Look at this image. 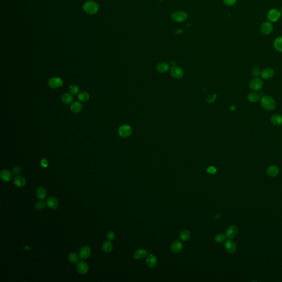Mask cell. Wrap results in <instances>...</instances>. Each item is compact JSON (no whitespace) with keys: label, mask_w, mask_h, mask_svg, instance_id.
I'll return each mask as SVG.
<instances>
[{"label":"cell","mask_w":282,"mask_h":282,"mask_svg":"<svg viewBox=\"0 0 282 282\" xmlns=\"http://www.w3.org/2000/svg\"><path fill=\"white\" fill-rule=\"evenodd\" d=\"M281 12H282V8H281Z\"/></svg>","instance_id":"obj_44"},{"label":"cell","mask_w":282,"mask_h":282,"mask_svg":"<svg viewBox=\"0 0 282 282\" xmlns=\"http://www.w3.org/2000/svg\"><path fill=\"white\" fill-rule=\"evenodd\" d=\"M171 63V65H175V61H173Z\"/></svg>","instance_id":"obj_43"},{"label":"cell","mask_w":282,"mask_h":282,"mask_svg":"<svg viewBox=\"0 0 282 282\" xmlns=\"http://www.w3.org/2000/svg\"><path fill=\"white\" fill-rule=\"evenodd\" d=\"M131 133V128L127 125L121 126L119 129V134L121 137L123 138H126L130 136Z\"/></svg>","instance_id":"obj_7"},{"label":"cell","mask_w":282,"mask_h":282,"mask_svg":"<svg viewBox=\"0 0 282 282\" xmlns=\"http://www.w3.org/2000/svg\"><path fill=\"white\" fill-rule=\"evenodd\" d=\"M281 13L277 9H272L268 13L267 18L270 22H274L277 21L281 17Z\"/></svg>","instance_id":"obj_4"},{"label":"cell","mask_w":282,"mask_h":282,"mask_svg":"<svg viewBox=\"0 0 282 282\" xmlns=\"http://www.w3.org/2000/svg\"><path fill=\"white\" fill-rule=\"evenodd\" d=\"M71 111L74 114H77L81 111L82 110V105L78 101H75L72 103L70 106Z\"/></svg>","instance_id":"obj_20"},{"label":"cell","mask_w":282,"mask_h":282,"mask_svg":"<svg viewBox=\"0 0 282 282\" xmlns=\"http://www.w3.org/2000/svg\"><path fill=\"white\" fill-rule=\"evenodd\" d=\"M106 239H107L111 241V240H114L115 239V233L113 232H108L106 234Z\"/></svg>","instance_id":"obj_36"},{"label":"cell","mask_w":282,"mask_h":282,"mask_svg":"<svg viewBox=\"0 0 282 282\" xmlns=\"http://www.w3.org/2000/svg\"><path fill=\"white\" fill-rule=\"evenodd\" d=\"M171 248L174 253H180L183 249V244L180 241H175L171 244Z\"/></svg>","instance_id":"obj_16"},{"label":"cell","mask_w":282,"mask_h":282,"mask_svg":"<svg viewBox=\"0 0 282 282\" xmlns=\"http://www.w3.org/2000/svg\"><path fill=\"white\" fill-rule=\"evenodd\" d=\"M182 32H183V30L181 29H178V30H177L176 31V33L177 34H180V33H181Z\"/></svg>","instance_id":"obj_42"},{"label":"cell","mask_w":282,"mask_h":282,"mask_svg":"<svg viewBox=\"0 0 282 282\" xmlns=\"http://www.w3.org/2000/svg\"><path fill=\"white\" fill-rule=\"evenodd\" d=\"M270 121L275 126H280L282 124V116L279 114H274L271 117Z\"/></svg>","instance_id":"obj_22"},{"label":"cell","mask_w":282,"mask_h":282,"mask_svg":"<svg viewBox=\"0 0 282 282\" xmlns=\"http://www.w3.org/2000/svg\"><path fill=\"white\" fill-rule=\"evenodd\" d=\"M112 248H113V244L110 240L106 241L103 244L102 249L103 251L106 253L110 252L112 251Z\"/></svg>","instance_id":"obj_24"},{"label":"cell","mask_w":282,"mask_h":282,"mask_svg":"<svg viewBox=\"0 0 282 282\" xmlns=\"http://www.w3.org/2000/svg\"><path fill=\"white\" fill-rule=\"evenodd\" d=\"M207 173L209 174H214L216 173V169L214 166H210L207 169Z\"/></svg>","instance_id":"obj_38"},{"label":"cell","mask_w":282,"mask_h":282,"mask_svg":"<svg viewBox=\"0 0 282 282\" xmlns=\"http://www.w3.org/2000/svg\"><path fill=\"white\" fill-rule=\"evenodd\" d=\"M226 238H227L226 236L224 235V234H218L215 236L214 240H215V241H216V243H222L224 242V241L225 240Z\"/></svg>","instance_id":"obj_34"},{"label":"cell","mask_w":282,"mask_h":282,"mask_svg":"<svg viewBox=\"0 0 282 282\" xmlns=\"http://www.w3.org/2000/svg\"><path fill=\"white\" fill-rule=\"evenodd\" d=\"M260 74H261V72L259 71V69L257 67H255L252 70V75L255 77V78L258 77L260 75Z\"/></svg>","instance_id":"obj_37"},{"label":"cell","mask_w":282,"mask_h":282,"mask_svg":"<svg viewBox=\"0 0 282 282\" xmlns=\"http://www.w3.org/2000/svg\"><path fill=\"white\" fill-rule=\"evenodd\" d=\"M260 76L264 79H270L273 77L274 76V71L271 68H265L261 72Z\"/></svg>","instance_id":"obj_10"},{"label":"cell","mask_w":282,"mask_h":282,"mask_svg":"<svg viewBox=\"0 0 282 282\" xmlns=\"http://www.w3.org/2000/svg\"><path fill=\"white\" fill-rule=\"evenodd\" d=\"M238 234V229L234 225H231L227 229L225 236L228 239H232L235 237Z\"/></svg>","instance_id":"obj_14"},{"label":"cell","mask_w":282,"mask_h":282,"mask_svg":"<svg viewBox=\"0 0 282 282\" xmlns=\"http://www.w3.org/2000/svg\"><path fill=\"white\" fill-rule=\"evenodd\" d=\"M46 203L47 205L51 209H55L58 208L59 205L58 199L54 196H50L47 199Z\"/></svg>","instance_id":"obj_11"},{"label":"cell","mask_w":282,"mask_h":282,"mask_svg":"<svg viewBox=\"0 0 282 282\" xmlns=\"http://www.w3.org/2000/svg\"><path fill=\"white\" fill-rule=\"evenodd\" d=\"M61 99L64 103L69 104L72 102V101L74 100V98L72 96V94L70 93H65L62 95Z\"/></svg>","instance_id":"obj_26"},{"label":"cell","mask_w":282,"mask_h":282,"mask_svg":"<svg viewBox=\"0 0 282 282\" xmlns=\"http://www.w3.org/2000/svg\"><path fill=\"white\" fill-rule=\"evenodd\" d=\"M0 178L4 181H9L13 178V173L7 169L2 170L0 173Z\"/></svg>","instance_id":"obj_13"},{"label":"cell","mask_w":282,"mask_h":282,"mask_svg":"<svg viewBox=\"0 0 282 282\" xmlns=\"http://www.w3.org/2000/svg\"><path fill=\"white\" fill-rule=\"evenodd\" d=\"M191 237V234L188 230H184L180 233V238L183 241H186L189 239Z\"/></svg>","instance_id":"obj_32"},{"label":"cell","mask_w":282,"mask_h":282,"mask_svg":"<svg viewBox=\"0 0 282 282\" xmlns=\"http://www.w3.org/2000/svg\"><path fill=\"white\" fill-rule=\"evenodd\" d=\"M171 74L174 77L176 78H180L184 75L183 71L181 68L176 66L173 67V68L171 69Z\"/></svg>","instance_id":"obj_18"},{"label":"cell","mask_w":282,"mask_h":282,"mask_svg":"<svg viewBox=\"0 0 282 282\" xmlns=\"http://www.w3.org/2000/svg\"><path fill=\"white\" fill-rule=\"evenodd\" d=\"M225 248L229 254H234L236 250L235 243L230 240H227L225 243Z\"/></svg>","instance_id":"obj_15"},{"label":"cell","mask_w":282,"mask_h":282,"mask_svg":"<svg viewBox=\"0 0 282 282\" xmlns=\"http://www.w3.org/2000/svg\"><path fill=\"white\" fill-rule=\"evenodd\" d=\"M91 248L88 246H84L82 247L79 251V257L82 259H85L89 258L91 255Z\"/></svg>","instance_id":"obj_8"},{"label":"cell","mask_w":282,"mask_h":282,"mask_svg":"<svg viewBox=\"0 0 282 282\" xmlns=\"http://www.w3.org/2000/svg\"><path fill=\"white\" fill-rule=\"evenodd\" d=\"M273 27L272 24L269 22L263 23L261 26V31L265 34H269L273 31Z\"/></svg>","instance_id":"obj_12"},{"label":"cell","mask_w":282,"mask_h":282,"mask_svg":"<svg viewBox=\"0 0 282 282\" xmlns=\"http://www.w3.org/2000/svg\"><path fill=\"white\" fill-rule=\"evenodd\" d=\"M21 169L19 166H15L12 169V173L14 175H18L20 173Z\"/></svg>","instance_id":"obj_40"},{"label":"cell","mask_w":282,"mask_h":282,"mask_svg":"<svg viewBox=\"0 0 282 282\" xmlns=\"http://www.w3.org/2000/svg\"><path fill=\"white\" fill-rule=\"evenodd\" d=\"M236 1L237 0H223L224 4L229 6L234 5L235 4Z\"/></svg>","instance_id":"obj_39"},{"label":"cell","mask_w":282,"mask_h":282,"mask_svg":"<svg viewBox=\"0 0 282 282\" xmlns=\"http://www.w3.org/2000/svg\"><path fill=\"white\" fill-rule=\"evenodd\" d=\"M69 90H70V92L71 94L75 95H77V94H79V87H78L77 85H72L70 86V88H69Z\"/></svg>","instance_id":"obj_33"},{"label":"cell","mask_w":282,"mask_h":282,"mask_svg":"<svg viewBox=\"0 0 282 282\" xmlns=\"http://www.w3.org/2000/svg\"><path fill=\"white\" fill-rule=\"evenodd\" d=\"M250 88L253 90H259L263 86V82L259 78L256 77L252 79L249 83Z\"/></svg>","instance_id":"obj_3"},{"label":"cell","mask_w":282,"mask_h":282,"mask_svg":"<svg viewBox=\"0 0 282 282\" xmlns=\"http://www.w3.org/2000/svg\"><path fill=\"white\" fill-rule=\"evenodd\" d=\"M248 101L251 103H256L259 100V95L257 93L251 92L247 96Z\"/></svg>","instance_id":"obj_29"},{"label":"cell","mask_w":282,"mask_h":282,"mask_svg":"<svg viewBox=\"0 0 282 282\" xmlns=\"http://www.w3.org/2000/svg\"><path fill=\"white\" fill-rule=\"evenodd\" d=\"M83 8L87 13L92 15L97 13V11H98L99 7L95 2L93 1H89L84 4Z\"/></svg>","instance_id":"obj_2"},{"label":"cell","mask_w":282,"mask_h":282,"mask_svg":"<svg viewBox=\"0 0 282 282\" xmlns=\"http://www.w3.org/2000/svg\"><path fill=\"white\" fill-rule=\"evenodd\" d=\"M274 47L276 50L282 52V36L278 37L274 40Z\"/></svg>","instance_id":"obj_27"},{"label":"cell","mask_w":282,"mask_h":282,"mask_svg":"<svg viewBox=\"0 0 282 282\" xmlns=\"http://www.w3.org/2000/svg\"><path fill=\"white\" fill-rule=\"evenodd\" d=\"M267 173L270 176H275L279 173V169L278 167L275 165H271L268 168Z\"/></svg>","instance_id":"obj_23"},{"label":"cell","mask_w":282,"mask_h":282,"mask_svg":"<svg viewBox=\"0 0 282 282\" xmlns=\"http://www.w3.org/2000/svg\"><path fill=\"white\" fill-rule=\"evenodd\" d=\"M36 196L39 199L41 200H43L47 197V190L43 187H39L36 189Z\"/></svg>","instance_id":"obj_21"},{"label":"cell","mask_w":282,"mask_h":282,"mask_svg":"<svg viewBox=\"0 0 282 282\" xmlns=\"http://www.w3.org/2000/svg\"><path fill=\"white\" fill-rule=\"evenodd\" d=\"M78 98L82 102H86L89 99V95L86 92H82L78 95Z\"/></svg>","instance_id":"obj_30"},{"label":"cell","mask_w":282,"mask_h":282,"mask_svg":"<svg viewBox=\"0 0 282 282\" xmlns=\"http://www.w3.org/2000/svg\"><path fill=\"white\" fill-rule=\"evenodd\" d=\"M79 259V256H78L77 254L74 252L70 253L68 256V259L70 262L72 263L78 262Z\"/></svg>","instance_id":"obj_31"},{"label":"cell","mask_w":282,"mask_h":282,"mask_svg":"<svg viewBox=\"0 0 282 282\" xmlns=\"http://www.w3.org/2000/svg\"><path fill=\"white\" fill-rule=\"evenodd\" d=\"M63 82L61 78L52 77L49 79L48 82L49 86L51 88H58L63 85Z\"/></svg>","instance_id":"obj_5"},{"label":"cell","mask_w":282,"mask_h":282,"mask_svg":"<svg viewBox=\"0 0 282 282\" xmlns=\"http://www.w3.org/2000/svg\"><path fill=\"white\" fill-rule=\"evenodd\" d=\"M171 17L173 20L175 21L178 22H182L187 18V15L186 12L184 11H178L174 12Z\"/></svg>","instance_id":"obj_6"},{"label":"cell","mask_w":282,"mask_h":282,"mask_svg":"<svg viewBox=\"0 0 282 282\" xmlns=\"http://www.w3.org/2000/svg\"><path fill=\"white\" fill-rule=\"evenodd\" d=\"M261 105L263 109L266 110L271 111L274 110L276 106L275 101L272 97L265 95L261 99Z\"/></svg>","instance_id":"obj_1"},{"label":"cell","mask_w":282,"mask_h":282,"mask_svg":"<svg viewBox=\"0 0 282 282\" xmlns=\"http://www.w3.org/2000/svg\"><path fill=\"white\" fill-rule=\"evenodd\" d=\"M169 69V65L168 63L162 62L158 65L157 66V70L160 72H165Z\"/></svg>","instance_id":"obj_28"},{"label":"cell","mask_w":282,"mask_h":282,"mask_svg":"<svg viewBox=\"0 0 282 282\" xmlns=\"http://www.w3.org/2000/svg\"><path fill=\"white\" fill-rule=\"evenodd\" d=\"M146 263L147 266L150 268H154L157 266V259L155 257L154 255L152 254H149L148 256Z\"/></svg>","instance_id":"obj_17"},{"label":"cell","mask_w":282,"mask_h":282,"mask_svg":"<svg viewBox=\"0 0 282 282\" xmlns=\"http://www.w3.org/2000/svg\"><path fill=\"white\" fill-rule=\"evenodd\" d=\"M77 270L78 272L82 274H85L89 271V266L87 263L81 261L78 262L77 265Z\"/></svg>","instance_id":"obj_9"},{"label":"cell","mask_w":282,"mask_h":282,"mask_svg":"<svg viewBox=\"0 0 282 282\" xmlns=\"http://www.w3.org/2000/svg\"><path fill=\"white\" fill-rule=\"evenodd\" d=\"M41 165L44 168H47L48 166V162L46 159L44 158L41 160Z\"/></svg>","instance_id":"obj_41"},{"label":"cell","mask_w":282,"mask_h":282,"mask_svg":"<svg viewBox=\"0 0 282 282\" xmlns=\"http://www.w3.org/2000/svg\"><path fill=\"white\" fill-rule=\"evenodd\" d=\"M147 252L144 249H139L134 253V257L137 259H143L147 256Z\"/></svg>","instance_id":"obj_25"},{"label":"cell","mask_w":282,"mask_h":282,"mask_svg":"<svg viewBox=\"0 0 282 282\" xmlns=\"http://www.w3.org/2000/svg\"><path fill=\"white\" fill-rule=\"evenodd\" d=\"M13 182L18 187H22L26 184V180L22 176H17L14 178Z\"/></svg>","instance_id":"obj_19"},{"label":"cell","mask_w":282,"mask_h":282,"mask_svg":"<svg viewBox=\"0 0 282 282\" xmlns=\"http://www.w3.org/2000/svg\"><path fill=\"white\" fill-rule=\"evenodd\" d=\"M46 204H47V203H45L44 201H38V202H37L36 203V204L35 205V208L37 209H39V210L43 209H44L45 208Z\"/></svg>","instance_id":"obj_35"}]
</instances>
